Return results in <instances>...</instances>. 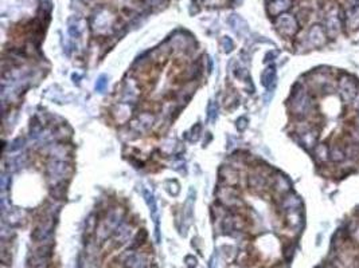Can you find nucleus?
<instances>
[{
	"label": "nucleus",
	"mask_w": 359,
	"mask_h": 268,
	"mask_svg": "<svg viewBox=\"0 0 359 268\" xmlns=\"http://www.w3.org/2000/svg\"><path fill=\"white\" fill-rule=\"evenodd\" d=\"M275 25L279 32L284 36H293L299 30V23L295 16L289 14H281L276 16Z\"/></svg>",
	"instance_id": "obj_1"
},
{
	"label": "nucleus",
	"mask_w": 359,
	"mask_h": 268,
	"mask_svg": "<svg viewBox=\"0 0 359 268\" xmlns=\"http://www.w3.org/2000/svg\"><path fill=\"white\" fill-rule=\"evenodd\" d=\"M339 93L346 102L354 101L355 97L358 95V83L354 78L349 75H342L339 79Z\"/></svg>",
	"instance_id": "obj_2"
},
{
	"label": "nucleus",
	"mask_w": 359,
	"mask_h": 268,
	"mask_svg": "<svg viewBox=\"0 0 359 268\" xmlns=\"http://www.w3.org/2000/svg\"><path fill=\"white\" fill-rule=\"evenodd\" d=\"M327 34H325L324 27H322L319 25L312 26L308 31V35H307V40L308 43L312 47H322L324 46L325 42H327Z\"/></svg>",
	"instance_id": "obj_3"
},
{
	"label": "nucleus",
	"mask_w": 359,
	"mask_h": 268,
	"mask_svg": "<svg viewBox=\"0 0 359 268\" xmlns=\"http://www.w3.org/2000/svg\"><path fill=\"white\" fill-rule=\"evenodd\" d=\"M311 106V99L307 94L300 90V91H296L292 99V109L295 110L297 114H304L308 112V109Z\"/></svg>",
	"instance_id": "obj_4"
},
{
	"label": "nucleus",
	"mask_w": 359,
	"mask_h": 268,
	"mask_svg": "<svg viewBox=\"0 0 359 268\" xmlns=\"http://www.w3.org/2000/svg\"><path fill=\"white\" fill-rule=\"evenodd\" d=\"M345 26L350 31L359 29V7H349L345 12Z\"/></svg>",
	"instance_id": "obj_5"
},
{
	"label": "nucleus",
	"mask_w": 359,
	"mask_h": 268,
	"mask_svg": "<svg viewBox=\"0 0 359 268\" xmlns=\"http://www.w3.org/2000/svg\"><path fill=\"white\" fill-rule=\"evenodd\" d=\"M290 5H292V0H272L268 7V11L273 16H279L289 10Z\"/></svg>",
	"instance_id": "obj_6"
},
{
	"label": "nucleus",
	"mask_w": 359,
	"mask_h": 268,
	"mask_svg": "<svg viewBox=\"0 0 359 268\" xmlns=\"http://www.w3.org/2000/svg\"><path fill=\"white\" fill-rule=\"evenodd\" d=\"M300 138L303 147L310 149V148H314L316 145V141H318V133L308 127V129H305V130H303V132L300 133Z\"/></svg>",
	"instance_id": "obj_7"
},
{
	"label": "nucleus",
	"mask_w": 359,
	"mask_h": 268,
	"mask_svg": "<svg viewBox=\"0 0 359 268\" xmlns=\"http://www.w3.org/2000/svg\"><path fill=\"white\" fill-rule=\"evenodd\" d=\"M315 157H316V160L319 161V162H325V161L328 160V158H330V150H328L327 145H324V144H319V145H316Z\"/></svg>",
	"instance_id": "obj_8"
},
{
	"label": "nucleus",
	"mask_w": 359,
	"mask_h": 268,
	"mask_svg": "<svg viewBox=\"0 0 359 268\" xmlns=\"http://www.w3.org/2000/svg\"><path fill=\"white\" fill-rule=\"evenodd\" d=\"M262 85L265 86V88H269V86H272V83H275L276 81V71H275V67L273 66H271V67H268L264 71V74H262Z\"/></svg>",
	"instance_id": "obj_9"
},
{
	"label": "nucleus",
	"mask_w": 359,
	"mask_h": 268,
	"mask_svg": "<svg viewBox=\"0 0 359 268\" xmlns=\"http://www.w3.org/2000/svg\"><path fill=\"white\" fill-rule=\"evenodd\" d=\"M300 205V200H299V197L295 195H289L287 196L286 199H284V203H283V207L286 208V209H297V207Z\"/></svg>",
	"instance_id": "obj_10"
},
{
	"label": "nucleus",
	"mask_w": 359,
	"mask_h": 268,
	"mask_svg": "<svg viewBox=\"0 0 359 268\" xmlns=\"http://www.w3.org/2000/svg\"><path fill=\"white\" fill-rule=\"evenodd\" d=\"M330 158L334 161V162H340V161H343L346 158V153L342 150V148L338 147V145H335V147L331 148Z\"/></svg>",
	"instance_id": "obj_11"
},
{
	"label": "nucleus",
	"mask_w": 359,
	"mask_h": 268,
	"mask_svg": "<svg viewBox=\"0 0 359 268\" xmlns=\"http://www.w3.org/2000/svg\"><path fill=\"white\" fill-rule=\"evenodd\" d=\"M276 189L281 192V193H286L289 190V182L287 180L286 177H283V176H279L277 179H276Z\"/></svg>",
	"instance_id": "obj_12"
},
{
	"label": "nucleus",
	"mask_w": 359,
	"mask_h": 268,
	"mask_svg": "<svg viewBox=\"0 0 359 268\" xmlns=\"http://www.w3.org/2000/svg\"><path fill=\"white\" fill-rule=\"evenodd\" d=\"M105 85H107V78H105V77H101V78L97 81V83H96V89H97L99 91H101V90H104V88H105Z\"/></svg>",
	"instance_id": "obj_13"
},
{
	"label": "nucleus",
	"mask_w": 359,
	"mask_h": 268,
	"mask_svg": "<svg viewBox=\"0 0 359 268\" xmlns=\"http://www.w3.org/2000/svg\"><path fill=\"white\" fill-rule=\"evenodd\" d=\"M213 106H214V103L213 102L209 105V119H210V121H214L216 116V107L213 110Z\"/></svg>",
	"instance_id": "obj_14"
},
{
	"label": "nucleus",
	"mask_w": 359,
	"mask_h": 268,
	"mask_svg": "<svg viewBox=\"0 0 359 268\" xmlns=\"http://www.w3.org/2000/svg\"><path fill=\"white\" fill-rule=\"evenodd\" d=\"M350 7H359V0H346Z\"/></svg>",
	"instance_id": "obj_15"
},
{
	"label": "nucleus",
	"mask_w": 359,
	"mask_h": 268,
	"mask_svg": "<svg viewBox=\"0 0 359 268\" xmlns=\"http://www.w3.org/2000/svg\"><path fill=\"white\" fill-rule=\"evenodd\" d=\"M354 101H355V102H354V107H355V109H357V110H358V112H359V93H358V95H357V97H355Z\"/></svg>",
	"instance_id": "obj_16"
},
{
	"label": "nucleus",
	"mask_w": 359,
	"mask_h": 268,
	"mask_svg": "<svg viewBox=\"0 0 359 268\" xmlns=\"http://www.w3.org/2000/svg\"><path fill=\"white\" fill-rule=\"evenodd\" d=\"M148 1H149V4L151 5H156L162 3V0H148Z\"/></svg>",
	"instance_id": "obj_17"
},
{
	"label": "nucleus",
	"mask_w": 359,
	"mask_h": 268,
	"mask_svg": "<svg viewBox=\"0 0 359 268\" xmlns=\"http://www.w3.org/2000/svg\"><path fill=\"white\" fill-rule=\"evenodd\" d=\"M357 125H358L359 127V112H358V118H357Z\"/></svg>",
	"instance_id": "obj_18"
}]
</instances>
